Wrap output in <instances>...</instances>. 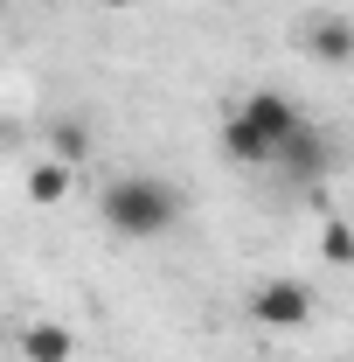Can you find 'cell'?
<instances>
[{"instance_id":"6da1fadb","label":"cell","mask_w":354,"mask_h":362,"mask_svg":"<svg viewBox=\"0 0 354 362\" xmlns=\"http://www.w3.org/2000/svg\"><path fill=\"white\" fill-rule=\"evenodd\" d=\"M97 209H104V230L126 237V244H153V237H167L181 223V195L160 175H118Z\"/></svg>"},{"instance_id":"7a4b0ae2","label":"cell","mask_w":354,"mask_h":362,"mask_svg":"<svg viewBox=\"0 0 354 362\" xmlns=\"http://www.w3.org/2000/svg\"><path fill=\"white\" fill-rule=\"evenodd\" d=\"M250 320L257 327H306L312 320V286L306 279H264L250 293Z\"/></svg>"},{"instance_id":"3957f363","label":"cell","mask_w":354,"mask_h":362,"mask_svg":"<svg viewBox=\"0 0 354 362\" xmlns=\"http://www.w3.org/2000/svg\"><path fill=\"white\" fill-rule=\"evenodd\" d=\"M306 56L326 70H348L354 63V21L348 14H306Z\"/></svg>"},{"instance_id":"277c9868","label":"cell","mask_w":354,"mask_h":362,"mask_svg":"<svg viewBox=\"0 0 354 362\" xmlns=\"http://www.w3.org/2000/svg\"><path fill=\"white\" fill-rule=\"evenodd\" d=\"M326 160H334V153H326V139L312 133V126H299V133L278 146V175H285V181H319Z\"/></svg>"},{"instance_id":"5b68a950","label":"cell","mask_w":354,"mask_h":362,"mask_svg":"<svg viewBox=\"0 0 354 362\" xmlns=\"http://www.w3.org/2000/svg\"><path fill=\"white\" fill-rule=\"evenodd\" d=\"M21 356L28 362H70L77 356V334L56 327V320H35V327H21Z\"/></svg>"},{"instance_id":"8992f818","label":"cell","mask_w":354,"mask_h":362,"mask_svg":"<svg viewBox=\"0 0 354 362\" xmlns=\"http://www.w3.org/2000/svg\"><path fill=\"white\" fill-rule=\"evenodd\" d=\"M84 153H90V126L84 119H56V126H49V160H70V168H77Z\"/></svg>"},{"instance_id":"52a82bcc","label":"cell","mask_w":354,"mask_h":362,"mask_svg":"<svg viewBox=\"0 0 354 362\" xmlns=\"http://www.w3.org/2000/svg\"><path fill=\"white\" fill-rule=\"evenodd\" d=\"M70 195V160H35L28 168V202H63Z\"/></svg>"},{"instance_id":"ba28073f","label":"cell","mask_w":354,"mask_h":362,"mask_svg":"<svg viewBox=\"0 0 354 362\" xmlns=\"http://www.w3.org/2000/svg\"><path fill=\"white\" fill-rule=\"evenodd\" d=\"M319 258L326 265H354V223L348 216H326L319 223Z\"/></svg>"},{"instance_id":"9c48e42d","label":"cell","mask_w":354,"mask_h":362,"mask_svg":"<svg viewBox=\"0 0 354 362\" xmlns=\"http://www.w3.org/2000/svg\"><path fill=\"white\" fill-rule=\"evenodd\" d=\"M104 7H111V14H126V7H139V0H104Z\"/></svg>"}]
</instances>
